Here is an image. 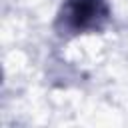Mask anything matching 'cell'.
Returning <instances> with one entry per match:
<instances>
[{
	"label": "cell",
	"mask_w": 128,
	"mask_h": 128,
	"mask_svg": "<svg viewBox=\"0 0 128 128\" xmlns=\"http://www.w3.org/2000/svg\"><path fill=\"white\" fill-rule=\"evenodd\" d=\"M108 20L106 0H64L60 22L68 32L98 30Z\"/></svg>",
	"instance_id": "1"
}]
</instances>
